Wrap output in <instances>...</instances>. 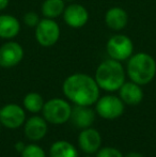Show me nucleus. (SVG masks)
Instances as JSON below:
<instances>
[{
    "instance_id": "nucleus-10",
    "label": "nucleus",
    "mask_w": 156,
    "mask_h": 157,
    "mask_svg": "<svg viewBox=\"0 0 156 157\" xmlns=\"http://www.w3.org/2000/svg\"><path fill=\"white\" fill-rule=\"evenodd\" d=\"M79 147L87 154L97 153L102 144V137L98 130L92 127H88L81 130L78 136Z\"/></svg>"
},
{
    "instance_id": "nucleus-13",
    "label": "nucleus",
    "mask_w": 156,
    "mask_h": 157,
    "mask_svg": "<svg viewBox=\"0 0 156 157\" xmlns=\"http://www.w3.org/2000/svg\"><path fill=\"white\" fill-rule=\"evenodd\" d=\"M72 123L77 128L91 127L92 124L95 121V112L93 109L90 108V106H80L75 105V107H72L71 119Z\"/></svg>"
},
{
    "instance_id": "nucleus-19",
    "label": "nucleus",
    "mask_w": 156,
    "mask_h": 157,
    "mask_svg": "<svg viewBox=\"0 0 156 157\" xmlns=\"http://www.w3.org/2000/svg\"><path fill=\"white\" fill-rule=\"evenodd\" d=\"M24 107L26 110L32 113L41 111L44 107V99L42 95H40L36 92H30L24 97Z\"/></svg>"
},
{
    "instance_id": "nucleus-17",
    "label": "nucleus",
    "mask_w": 156,
    "mask_h": 157,
    "mask_svg": "<svg viewBox=\"0 0 156 157\" xmlns=\"http://www.w3.org/2000/svg\"><path fill=\"white\" fill-rule=\"evenodd\" d=\"M50 157H78V152L72 143L65 140L56 141L50 147Z\"/></svg>"
},
{
    "instance_id": "nucleus-22",
    "label": "nucleus",
    "mask_w": 156,
    "mask_h": 157,
    "mask_svg": "<svg viewBox=\"0 0 156 157\" xmlns=\"http://www.w3.org/2000/svg\"><path fill=\"white\" fill-rule=\"evenodd\" d=\"M24 23L28 26V27H36L38 24L40 23L39 15L34 12H28L24 15Z\"/></svg>"
},
{
    "instance_id": "nucleus-14",
    "label": "nucleus",
    "mask_w": 156,
    "mask_h": 157,
    "mask_svg": "<svg viewBox=\"0 0 156 157\" xmlns=\"http://www.w3.org/2000/svg\"><path fill=\"white\" fill-rule=\"evenodd\" d=\"M119 93L122 101L127 105H138L143 99V91L141 87L134 81L123 83L119 89Z\"/></svg>"
},
{
    "instance_id": "nucleus-21",
    "label": "nucleus",
    "mask_w": 156,
    "mask_h": 157,
    "mask_svg": "<svg viewBox=\"0 0 156 157\" xmlns=\"http://www.w3.org/2000/svg\"><path fill=\"white\" fill-rule=\"evenodd\" d=\"M96 157H124L123 154L119 151L116 147H106L100 149L97 151V155Z\"/></svg>"
},
{
    "instance_id": "nucleus-24",
    "label": "nucleus",
    "mask_w": 156,
    "mask_h": 157,
    "mask_svg": "<svg viewBox=\"0 0 156 157\" xmlns=\"http://www.w3.org/2000/svg\"><path fill=\"white\" fill-rule=\"evenodd\" d=\"M9 6V0H0V11L4 10Z\"/></svg>"
},
{
    "instance_id": "nucleus-1",
    "label": "nucleus",
    "mask_w": 156,
    "mask_h": 157,
    "mask_svg": "<svg viewBox=\"0 0 156 157\" xmlns=\"http://www.w3.org/2000/svg\"><path fill=\"white\" fill-rule=\"evenodd\" d=\"M64 95L75 105L92 106L100 98V87L95 79L87 74H73L63 82Z\"/></svg>"
},
{
    "instance_id": "nucleus-11",
    "label": "nucleus",
    "mask_w": 156,
    "mask_h": 157,
    "mask_svg": "<svg viewBox=\"0 0 156 157\" xmlns=\"http://www.w3.org/2000/svg\"><path fill=\"white\" fill-rule=\"evenodd\" d=\"M64 21L70 27L72 28H81L87 24L89 19V13L85 6L80 4L74 3L70 4L64 9L63 12Z\"/></svg>"
},
{
    "instance_id": "nucleus-18",
    "label": "nucleus",
    "mask_w": 156,
    "mask_h": 157,
    "mask_svg": "<svg viewBox=\"0 0 156 157\" xmlns=\"http://www.w3.org/2000/svg\"><path fill=\"white\" fill-rule=\"evenodd\" d=\"M64 1L63 0H45L42 4V13L47 18L58 17L64 12Z\"/></svg>"
},
{
    "instance_id": "nucleus-12",
    "label": "nucleus",
    "mask_w": 156,
    "mask_h": 157,
    "mask_svg": "<svg viewBox=\"0 0 156 157\" xmlns=\"http://www.w3.org/2000/svg\"><path fill=\"white\" fill-rule=\"evenodd\" d=\"M24 132L29 140H41L47 132V121L42 117H31L24 123Z\"/></svg>"
},
{
    "instance_id": "nucleus-26",
    "label": "nucleus",
    "mask_w": 156,
    "mask_h": 157,
    "mask_svg": "<svg viewBox=\"0 0 156 157\" xmlns=\"http://www.w3.org/2000/svg\"><path fill=\"white\" fill-rule=\"evenodd\" d=\"M85 157H93V156H91V155H87V156H85Z\"/></svg>"
},
{
    "instance_id": "nucleus-8",
    "label": "nucleus",
    "mask_w": 156,
    "mask_h": 157,
    "mask_svg": "<svg viewBox=\"0 0 156 157\" xmlns=\"http://www.w3.org/2000/svg\"><path fill=\"white\" fill-rule=\"evenodd\" d=\"M26 121L25 110L16 104H8L1 108L0 123L6 128L15 129L24 125Z\"/></svg>"
},
{
    "instance_id": "nucleus-7",
    "label": "nucleus",
    "mask_w": 156,
    "mask_h": 157,
    "mask_svg": "<svg viewBox=\"0 0 156 157\" xmlns=\"http://www.w3.org/2000/svg\"><path fill=\"white\" fill-rule=\"evenodd\" d=\"M107 52L111 59L123 61L131 56L134 50L133 42L126 35H115L107 43Z\"/></svg>"
},
{
    "instance_id": "nucleus-20",
    "label": "nucleus",
    "mask_w": 156,
    "mask_h": 157,
    "mask_svg": "<svg viewBox=\"0 0 156 157\" xmlns=\"http://www.w3.org/2000/svg\"><path fill=\"white\" fill-rule=\"evenodd\" d=\"M21 157H46L45 152L36 144H28L21 152Z\"/></svg>"
},
{
    "instance_id": "nucleus-28",
    "label": "nucleus",
    "mask_w": 156,
    "mask_h": 157,
    "mask_svg": "<svg viewBox=\"0 0 156 157\" xmlns=\"http://www.w3.org/2000/svg\"><path fill=\"white\" fill-rule=\"evenodd\" d=\"M69 1H73V0H69Z\"/></svg>"
},
{
    "instance_id": "nucleus-9",
    "label": "nucleus",
    "mask_w": 156,
    "mask_h": 157,
    "mask_svg": "<svg viewBox=\"0 0 156 157\" xmlns=\"http://www.w3.org/2000/svg\"><path fill=\"white\" fill-rule=\"evenodd\" d=\"M24 57V49L16 42H9L0 47V66L13 67L17 65Z\"/></svg>"
},
{
    "instance_id": "nucleus-25",
    "label": "nucleus",
    "mask_w": 156,
    "mask_h": 157,
    "mask_svg": "<svg viewBox=\"0 0 156 157\" xmlns=\"http://www.w3.org/2000/svg\"><path fill=\"white\" fill-rule=\"evenodd\" d=\"M125 157H143L140 153H138V152H131V153H128Z\"/></svg>"
},
{
    "instance_id": "nucleus-16",
    "label": "nucleus",
    "mask_w": 156,
    "mask_h": 157,
    "mask_svg": "<svg viewBox=\"0 0 156 157\" xmlns=\"http://www.w3.org/2000/svg\"><path fill=\"white\" fill-rule=\"evenodd\" d=\"M21 25L16 17L12 15H0V37L1 39H13L18 34Z\"/></svg>"
},
{
    "instance_id": "nucleus-2",
    "label": "nucleus",
    "mask_w": 156,
    "mask_h": 157,
    "mask_svg": "<svg viewBox=\"0 0 156 157\" xmlns=\"http://www.w3.org/2000/svg\"><path fill=\"white\" fill-rule=\"evenodd\" d=\"M95 81L101 89L108 92L118 91L125 82V72L123 66L115 59L103 61L95 73Z\"/></svg>"
},
{
    "instance_id": "nucleus-5",
    "label": "nucleus",
    "mask_w": 156,
    "mask_h": 157,
    "mask_svg": "<svg viewBox=\"0 0 156 157\" xmlns=\"http://www.w3.org/2000/svg\"><path fill=\"white\" fill-rule=\"evenodd\" d=\"M95 104L97 114L106 120L118 119L124 112V103L115 95H105L98 98Z\"/></svg>"
},
{
    "instance_id": "nucleus-27",
    "label": "nucleus",
    "mask_w": 156,
    "mask_h": 157,
    "mask_svg": "<svg viewBox=\"0 0 156 157\" xmlns=\"http://www.w3.org/2000/svg\"><path fill=\"white\" fill-rule=\"evenodd\" d=\"M0 112H1V108H0Z\"/></svg>"
},
{
    "instance_id": "nucleus-6",
    "label": "nucleus",
    "mask_w": 156,
    "mask_h": 157,
    "mask_svg": "<svg viewBox=\"0 0 156 157\" xmlns=\"http://www.w3.org/2000/svg\"><path fill=\"white\" fill-rule=\"evenodd\" d=\"M36 37L39 44L43 47L55 45L60 37L59 25L52 18L42 19L36 27Z\"/></svg>"
},
{
    "instance_id": "nucleus-23",
    "label": "nucleus",
    "mask_w": 156,
    "mask_h": 157,
    "mask_svg": "<svg viewBox=\"0 0 156 157\" xmlns=\"http://www.w3.org/2000/svg\"><path fill=\"white\" fill-rule=\"evenodd\" d=\"M15 150H16L17 152H23L24 151V149H25V147H26V144L24 142H21V141H18V142H16L15 143Z\"/></svg>"
},
{
    "instance_id": "nucleus-15",
    "label": "nucleus",
    "mask_w": 156,
    "mask_h": 157,
    "mask_svg": "<svg viewBox=\"0 0 156 157\" xmlns=\"http://www.w3.org/2000/svg\"><path fill=\"white\" fill-rule=\"evenodd\" d=\"M106 24L110 29L113 30H122L125 28L128 21V15L122 8L115 6L107 11L105 16Z\"/></svg>"
},
{
    "instance_id": "nucleus-3",
    "label": "nucleus",
    "mask_w": 156,
    "mask_h": 157,
    "mask_svg": "<svg viewBox=\"0 0 156 157\" xmlns=\"http://www.w3.org/2000/svg\"><path fill=\"white\" fill-rule=\"evenodd\" d=\"M127 74L131 81L140 86L151 82L156 74L154 58L146 52H138L131 56L127 63Z\"/></svg>"
},
{
    "instance_id": "nucleus-4",
    "label": "nucleus",
    "mask_w": 156,
    "mask_h": 157,
    "mask_svg": "<svg viewBox=\"0 0 156 157\" xmlns=\"http://www.w3.org/2000/svg\"><path fill=\"white\" fill-rule=\"evenodd\" d=\"M43 117L47 122L55 125L64 124L71 119L72 107L62 98H52L44 104Z\"/></svg>"
}]
</instances>
